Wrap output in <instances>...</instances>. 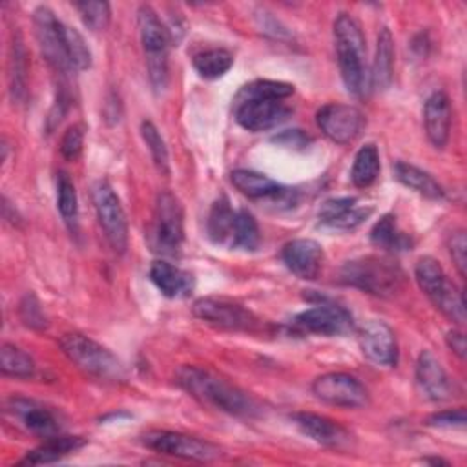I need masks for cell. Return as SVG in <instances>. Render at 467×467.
<instances>
[{
  "label": "cell",
  "mask_w": 467,
  "mask_h": 467,
  "mask_svg": "<svg viewBox=\"0 0 467 467\" xmlns=\"http://www.w3.org/2000/svg\"><path fill=\"white\" fill-rule=\"evenodd\" d=\"M192 312L197 319L230 332H254L261 325V319L252 310L228 297H199L193 303Z\"/></svg>",
  "instance_id": "30bf717a"
},
{
  "label": "cell",
  "mask_w": 467,
  "mask_h": 467,
  "mask_svg": "<svg viewBox=\"0 0 467 467\" xmlns=\"http://www.w3.org/2000/svg\"><path fill=\"white\" fill-rule=\"evenodd\" d=\"M451 100L445 91H434L423 104V128L429 142L441 150L449 142L451 135Z\"/></svg>",
  "instance_id": "44dd1931"
},
{
  "label": "cell",
  "mask_w": 467,
  "mask_h": 467,
  "mask_svg": "<svg viewBox=\"0 0 467 467\" xmlns=\"http://www.w3.org/2000/svg\"><path fill=\"white\" fill-rule=\"evenodd\" d=\"M5 412L11 414L26 431L49 438L58 432V420L57 416L44 407L42 403L24 398V396H11L5 401Z\"/></svg>",
  "instance_id": "e0dca14e"
},
{
  "label": "cell",
  "mask_w": 467,
  "mask_h": 467,
  "mask_svg": "<svg viewBox=\"0 0 467 467\" xmlns=\"http://www.w3.org/2000/svg\"><path fill=\"white\" fill-rule=\"evenodd\" d=\"M272 142L290 150H306L312 144V137L303 130H285L272 137Z\"/></svg>",
  "instance_id": "7bdbcfd3"
},
{
  "label": "cell",
  "mask_w": 467,
  "mask_h": 467,
  "mask_svg": "<svg viewBox=\"0 0 467 467\" xmlns=\"http://www.w3.org/2000/svg\"><path fill=\"white\" fill-rule=\"evenodd\" d=\"M339 281L376 297H392L403 288L405 272L389 255H361L339 268Z\"/></svg>",
  "instance_id": "3957f363"
},
{
  "label": "cell",
  "mask_w": 467,
  "mask_h": 467,
  "mask_svg": "<svg viewBox=\"0 0 467 467\" xmlns=\"http://www.w3.org/2000/svg\"><path fill=\"white\" fill-rule=\"evenodd\" d=\"M294 327L306 334H317V336H347L354 330V319L350 312L339 305L334 303H319L314 305L292 319Z\"/></svg>",
  "instance_id": "5bb4252c"
},
{
  "label": "cell",
  "mask_w": 467,
  "mask_h": 467,
  "mask_svg": "<svg viewBox=\"0 0 467 467\" xmlns=\"http://www.w3.org/2000/svg\"><path fill=\"white\" fill-rule=\"evenodd\" d=\"M73 7L78 11L84 26L91 31H104L109 26L111 20V7L108 2H95V0H86V2H75Z\"/></svg>",
  "instance_id": "74e56055"
},
{
  "label": "cell",
  "mask_w": 467,
  "mask_h": 467,
  "mask_svg": "<svg viewBox=\"0 0 467 467\" xmlns=\"http://www.w3.org/2000/svg\"><path fill=\"white\" fill-rule=\"evenodd\" d=\"M60 348L78 370L97 381L122 383L126 379L122 361L109 348L80 332L64 334L60 337Z\"/></svg>",
  "instance_id": "5b68a950"
},
{
  "label": "cell",
  "mask_w": 467,
  "mask_h": 467,
  "mask_svg": "<svg viewBox=\"0 0 467 467\" xmlns=\"http://www.w3.org/2000/svg\"><path fill=\"white\" fill-rule=\"evenodd\" d=\"M465 421H467V416H465L463 407L432 412L425 420V423L434 429H463Z\"/></svg>",
  "instance_id": "ab89813d"
},
{
  "label": "cell",
  "mask_w": 467,
  "mask_h": 467,
  "mask_svg": "<svg viewBox=\"0 0 467 467\" xmlns=\"http://www.w3.org/2000/svg\"><path fill=\"white\" fill-rule=\"evenodd\" d=\"M416 383L420 392L431 401H445L451 398V379L431 350H421L416 361Z\"/></svg>",
  "instance_id": "ffe728a7"
},
{
  "label": "cell",
  "mask_w": 467,
  "mask_h": 467,
  "mask_svg": "<svg viewBox=\"0 0 467 467\" xmlns=\"http://www.w3.org/2000/svg\"><path fill=\"white\" fill-rule=\"evenodd\" d=\"M372 213L370 206L358 204L356 197H332L327 199L319 212V223L336 230H352L359 226Z\"/></svg>",
  "instance_id": "7402d4cb"
},
{
  "label": "cell",
  "mask_w": 467,
  "mask_h": 467,
  "mask_svg": "<svg viewBox=\"0 0 467 467\" xmlns=\"http://www.w3.org/2000/svg\"><path fill=\"white\" fill-rule=\"evenodd\" d=\"M0 370L4 376L27 379L33 378L36 365L33 358L13 343H2L0 347Z\"/></svg>",
  "instance_id": "d6a6232c"
},
{
  "label": "cell",
  "mask_w": 467,
  "mask_h": 467,
  "mask_svg": "<svg viewBox=\"0 0 467 467\" xmlns=\"http://www.w3.org/2000/svg\"><path fill=\"white\" fill-rule=\"evenodd\" d=\"M150 279L157 290L170 299L186 297L193 290V275L162 259L151 263Z\"/></svg>",
  "instance_id": "603a6c76"
},
{
  "label": "cell",
  "mask_w": 467,
  "mask_h": 467,
  "mask_svg": "<svg viewBox=\"0 0 467 467\" xmlns=\"http://www.w3.org/2000/svg\"><path fill=\"white\" fill-rule=\"evenodd\" d=\"M232 184L250 199H283L288 190L277 181L254 170H234L230 173Z\"/></svg>",
  "instance_id": "d4e9b609"
},
{
  "label": "cell",
  "mask_w": 467,
  "mask_h": 467,
  "mask_svg": "<svg viewBox=\"0 0 467 467\" xmlns=\"http://www.w3.org/2000/svg\"><path fill=\"white\" fill-rule=\"evenodd\" d=\"M64 44H66V55L69 60L71 69L75 71H86L91 67V49L86 44L84 36L75 29L64 24Z\"/></svg>",
  "instance_id": "d590c367"
},
{
  "label": "cell",
  "mask_w": 467,
  "mask_h": 467,
  "mask_svg": "<svg viewBox=\"0 0 467 467\" xmlns=\"http://www.w3.org/2000/svg\"><path fill=\"white\" fill-rule=\"evenodd\" d=\"M140 137L144 140V144L150 150V155L153 159V164L157 166V170L164 175L170 173V157H168V148L164 139L161 137L157 126L151 120H142L140 122Z\"/></svg>",
  "instance_id": "8d00e7d4"
},
{
  "label": "cell",
  "mask_w": 467,
  "mask_h": 467,
  "mask_svg": "<svg viewBox=\"0 0 467 467\" xmlns=\"http://www.w3.org/2000/svg\"><path fill=\"white\" fill-rule=\"evenodd\" d=\"M294 93V86L283 80L257 78L243 86L234 99V115L241 128L248 131H266L290 117L285 102Z\"/></svg>",
  "instance_id": "6da1fadb"
},
{
  "label": "cell",
  "mask_w": 467,
  "mask_h": 467,
  "mask_svg": "<svg viewBox=\"0 0 467 467\" xmlns=\"http://www.w3.org/2000/svg\"><path fill=\"white\" fill-rule=\"evenodd\" d=\"M235 217L237 210L232 208L226 195H221L213 201L208 219H206V232L212 243L226 244L232 248L234 232H235Z\"/></svg>",
  "instance_id": "484cf974"
},
{
  "label": "cell",
  "mask_w": 467,
  "mask_h": 467,
  "mask_svg": "<svg viewBox=\"0 0 467 467\" xmlns=\"http://www.w3.org/2000/svg\"><path fill=\"white\" fill-rule=\"evenodd\" d=\"M312 394L328 405L341 409H361L368 403V390L352 374L327 372L312 381Z\"/></svg>",
  "instance_id": "7c38bea8"
},
{
  "label": "cell",
  "mask_w": 467,
  "mask_h": 467,
  "mask_svg": "<svg viewBox=\"0 0 467 467\" xmlns=\"http://www.w3.org/2000/svg\"><path fill=\"white\" fill-rule=\"evenodd\" d=\"M9 91L16 102H22L27 93V51L18 29L13 31L9 46Z\"/></svg>",
  "instance_id": "f1b7e54d"
},
{
  "label": "cell",
  "mask_w": 467,
  "mask_h": 467,
  "mask_svg": "<svg viewBox=\"0 0 467 467\" xmlns=\"http://www.w3.org/2000/svg\"><path fill=\"white\" fill-rule=\"evenodd\" d=\"M445 343L460 359L465 358V336H463L462 330H458V328L449 330L445 334Z\"/></svg>",
  "instance_id": "ee69618b"
},
{
  "label": "cell",
  "mask_w": 467,
  "mask_h": 467,
  "mask_svg": "<svg viewBox=\"0 0 467 467\" xmlns=\"http://www.w3.org/2000/svg\"><path fill=\"white\" fill-rule=\"evenodd\" d=\"M86 445V438L82 436H64L55 434L46 438L38 447L26 452V456L18 462V465H42L58 462L71 452L82 449Z\"/></svg>",
  "instance_id": "cb8c5ba5"
},
{
  "label": "cell",
  "mask_w": 467,
  "mask_h": 467,
  "mask_svg": "<svg viewBox=\"0 0 467 467\" xmlns=\"http://www.w3.org/2000/svg\"><path fill=\"white\" fill-rule=\"evenodd\" d=\"M139 36L146 57V69L151 88L159 93L168 82V47L171 44L166 24L151 5L142 4L137 11Z\"/></svg>",
  "instance_id": "52a82bcc"
},
{
  "label": "cell",
  "mask_w": 467,
  "mask_h": 467,
  "mask_svg": "<svg viewBox=\"0 0 467 467\" xmlns=\"http://www.w3.org/2000/svg\"><path fill=\"white\" fill-rule=\"evenodd\" d=\"M192 64L201 78L213 80L230 71L234 66V55L224 47H210L195 53Z\"/></svg>",
  "instance_id": "4dcf8cb0"
},
{
  "label": "cell",
  "mask_w": 467,
  "mask_h": 467,
  "mask_svg": "<svg viewBox=\"0 0 467 467\" xmlns=\"http://www.w3.org/2000/svg\"><path fill=\"white\" fill-rule=\"evenodd\" d=\"M447 246H449V254L452 257V263L456 265L458 274L463 277L465 275V265H467V239H465V232L463 230L452 232L449 235Z\"/></svg>",
  "instance_id": "b9f144b4"
},
{
  "label": "cell",
  "mask_w": 467,
  "mask_h": 467,
  "mask_svg": "<svg viewBox=\"0 0 467 467\" xmlns=\"http://www.w3.org/2000/svg\"><path fill=\"white\" fill-rule=\"evenodd\" d=\"M379 151L374 144H365L358 150L352 170H350V179L356 188H368L370 184L376 182L379 175Z\"/></svg>",
  "instance_id": "1f68e13d"
},
{
  "label": "cell",
  "mask_w": 467,
  "mask_h": 467,
  "mask_svg": "<svg viewBox=\"0 0 467 467\" xmlns=\"http://www.w3.org/2000/svg\"><path fill=\"white\" fill-rule=\"evenodd\" d=\"M334 44L341 80L348 93L363 95L367 88L365 64V36L359 22L348 15L339 13L334 20Z\"/></svg>",
  "instance_id": "277c9868"
},
{
  "label": "cell",
  "mask_w": 467,
  "mask_h": 467,
  "mask_svg": "<svg viewBox=\"0 0 467 467\" xmlns=\"http://www.w3.org/2000/svg\"><path fill=\"white\" fill-rule=\"evenodd\" d=\"M414 279L420 290L431 299L436 310H440L447 319H451L456 325L465 323L463 294L447 277L441 265L434 257L423 255L416 261Z\"/></svg>",
  "instance_id": "8992f818"
},
{
  "label": "cell",
  "mask_w": 467,
  "mask_h": 467,
  "mask_svg": "<svg viewBox=\"0 0 467 467\" xmlns=\"http://www.w3.org/2000/svg\"><path fill=\"white\" fill-rule=\"evenodd\" d=\"M292 420L306 438L323 447L341 449L350 443L348 431L327 416L316 412H296L292 414Z\"/></svg>",
  "instance_id": "d6986e66"
},
{
  "label": "cell",
  "mask_w": 467,
  "mask_h": 467,
  "mask_svg": "<svg viewBox=\"0 0 467 467\" xmlns=\"http://www.w3.org/2000/svg\"><path fill=\"white\" fill-rule=\"evenodd\" d=\"M259 241H261V234H259V226H257L255 217L244 208L237 210L232 248L252 252L259 246Z\"/></svg>",
  "instance_id": "e575fe53"
},
{
  "label": "cell",
  "mask_w": 467,
  "mask_h": 467,
  "mask_svg": "<svg viewBox=\"0 0 467 467\" xmlns=\"http://www.w3.org/2000/svg\"><path fill=\"white\" fill-rule=\"evenodd\" d=\"M316 124L328 140L336 144H350L361 135L365 115L352 104L328 102L316 111Z\"/></svg>",
  "instance_id": "4fadbf2b"
},
{
  "label": "cell",
  "mask_w": 467,
  "mask_h": 467,
  "mask_svg": "<svg viewBox=\"0 0 467 467\" xmlns=\"http://www.w3.org/2000/svg\"><path fill=\"white\" fill-rule=\"evenodd\" d=\"M175 381L201 405L237 418H254L259 414V405L248 392L210 368L182 365L175 374Z\"/></svg>",
  "instance_id": "7a4b0ae2"
},
{
  "label": "cell",
  "mask_w": 467,
  "mask_h": 467,
  "mask_svg": "<svg viewBox=\"0 0 467 467\" xmlns=\"http://www.w3.org/2000/svg\"><path fill=\"white\" fill-rule=\"evenodd\" d=\"M84 146V128L80 124H73L66 130L60 140V153L67 161H77L82 153Z\"/></svg>",
  "instance_id": "60d3db41"
},
{
  "label": "cell",
  "mask_w": 467,
  "mask_h": 467,
  "mask_svg": "<svg viewBox=\"0 0 467 467\" xmlns=\"http://www.w3.org/2000/svg\"><path fill=\"white\" fill-rule=\"evenodd\" d=\"M358 343L363 356L378 367H394L398 361V343L394 330L379 319H368L358 330Z\"/></svg>",
  "instance_id": "2e32d148"
},
{
  "label": "cell",
  "mask_w": 467,
  "mask_h": 467,
  "mask_svg": "<svg viewBox=\"0 0 467 467\" xmlns=\"http://www.w3.org/2000/svg\"><path fill=\"white\" fill-rule=\"evenodd\" d=\"M392 171H394V177L398 182H401L403 186L410 188L412 192L420 193L425 199L441 201L445 197L441 184L431 173H427L425 170H421L414 164L398 161V162H394Z\"/></svg>",
  "instance_id": "4316f807"
},
{
  "label": "cell",
  "mask_w": 467,
  "mask_h": 467,
  "mask_svg": "<svg viewBox=\"0 0 467 467\" xmlns=\"http://www.w3.org/2000/svg\"><path fill=\"white\" fill-rule=\"evenodd\" d=\"M57 208L64 223L69 226V230H73L78 217V199L75 184L66 171H60L57 175Z\"/></svg>",
  "instance_id": "836d02e7"
},
{
  "label": "cell",
  "mask_w": 467,
  "mask_h": 467,
  "mask_svg": "<svg viewBox=\"0 0 467 467\" xmlns=\"http://www.w3.org/2000/svg\"><path fill=\"white\" fill-rule=\"evenodd\" d=\"M140 443L159 454L192 462H213L223 454L217 445L177 431H148L140 436Z\"/></svg>",
  "instance_id": "9c48e42d"
},
{
  "label": "cell",
  "mask_w": 467,
  "mask_h": 467,
  "mask_svg": "<svg viewBox=\"0 0 467 467\" xmlns=\"http://www.w3.org/2000/svg\"><path fill=\"white\" fill-rule=\"evenodd\" d=\"M33 26L40 51L47 64L60 73L71 71L64 44V22L58 20L49 7L38 5L33 11Z\"/></svg>",
  "instance_id": "9a60e30c"
},
{
  "label": "cell",
  "mask_w": 467,
  "mask_h": 467,
  "mask_svg": "<svg viewBox=\"0 0 467 467\" xmlns=\"http://www.w3.org/2000/svg\"><path fill=\"white\" fill-rule=\"evenodd\" d=\"M91 199L109 246L113 252L124 254L128 248V219L119 195L108 181L100 179L91 186Z\"/></svg>",
  "instance_id": "8fae6325"
},
{
  "label": "cell",
  "mask_w": 467,
  "mask_h": 467,
  "mask_svg": "<svg viewBox=\"0 0 467 467\" xmlns=\"http://www.w3.org/2000/svg\"><path fill=\"white\" fill-rule=\"evenodd\" d=\"M370 243L385 252H407L412 248V239L409 234H405L392 213L381 215L372 230H370Z\"/></svg>",
  "instance_id": "f546056e"
},
{
  "label": "cell",
  "mask_w": 467,
  "mask_h": 467,
  "mask_svg": "<svg viewBox=\"0 0 467 467\" xmlns=\"http://www.w3.org/2000/svg\"><path fill=\"white\" fill-rule=\"evenodd\" d=\"M184 241V210L179 197L162 190L155 201L151 243L161 254L175 255Z\"/></svg>",
  "instance_id": "ba28073f"
},
{
  "label": "cell",
  "mask_w": 467,
  "mask_h": 467,
  "mask_svg": "<svg viewBox=\"0 0 467 467\" xmlns=\"http://www.w3.org/2000/svg\"><path fill=\"white\" fill-rule=\"evenodd\" d=\"M394 75V38L389 27H381L376 38V53L372 62L370 82L378 91H385Z\"/></svg>",
  "instance_id": "83f0119b"
},
{
  "label": "cell",
  "mask_w": 467,
  "mask_h": 467,
  "mask_svg": "<svg viewBox=\"0 0 467 467\" xmlns=\"http://www.w3.org/2000/svg\"><path fill=\"white\" fill-rule=\"evenodd\" d=\"M281 259L285 266L299 279L312 281L319 275L323 266V246L314 239H292L281 248Z\"/></svg>",
  "instance_id": "ac0fdd59"
},
{
  "label": "cell",
  "mask_w": 467,
  "mask_h": 467,
  "mask_svg": "<svg viewBox=\"0 0 467 467\" xmlns=\"http://www.w3.org/2000/svg\"><path fill=\"white\" fill-rule=\"evenodd\" d=\"M18 314H20V319L26 327L29 328H35V330H44L47 327V317L42 310V305L40 301L36 299L35 294H26L20 301V306H18Z\"/></svg>",
  "instance_id": "f35d334b"
},
{
  "label": "cell",
  "mask_w": 467,
  "mask_h": 467,
  "mask_svg": "<svg viewBox=\"0 0 467 467\" xmlns=\"http://www.w3.org/2000/svg\"><path fill=\"white\" fill-rule=\"evenodd\" d=\"M421 462H425V463H443V465H447V462L445 460H441V458H423Z\"/></svg>",
  "instance_id": "f6af8a7d"
}]
</instances>
